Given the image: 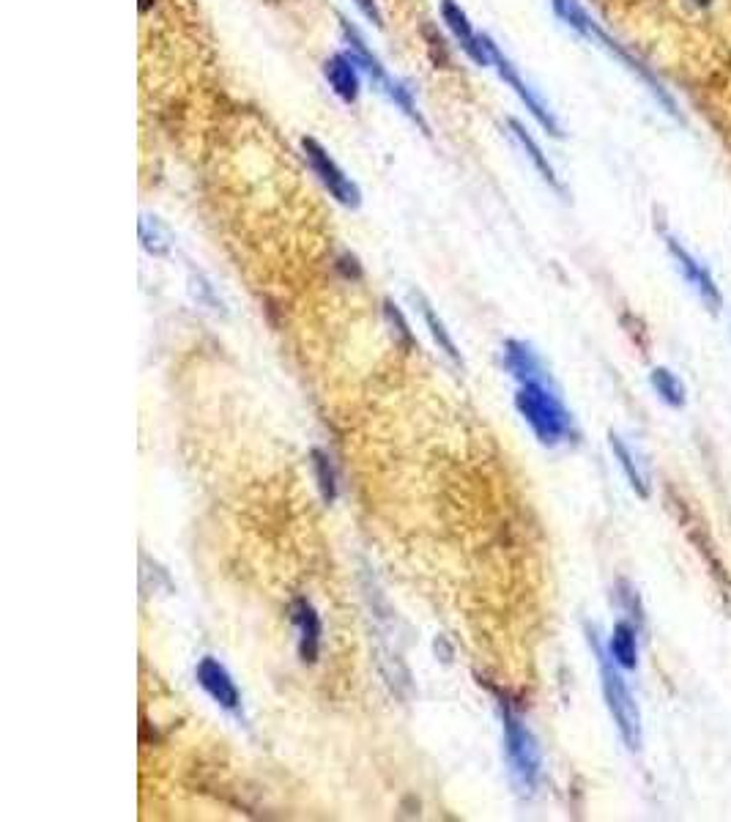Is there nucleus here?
Here are the masks:
<instances>
[{"mask_svg": "<svg viewBox=\"0 0 731 822\" xmlns=\"http://www.w3.org/2000/svg\"><path fill=\"white\" fill-rule=\"evenodd\" d=\"M414 302H417L419 310H422V318H425V324H428L430 335H433V340L439 343L441 351L447 354V359H450V362H455L458 368H463V357H460V351H458V346H455V340H452V335L447 332V327H444V321H441V318L433 313V307H430L428 302H425V299H422L419 294H414Z\"/></svg>", "mask_w": 731, "mask_h": 822, "instance_id": "13", "label": "nucleus"}, {"mask_svg": "<svg viewBox=\"0 0 731 822\" xmlns=\"http://www.w3.org/2000/svg\"><path fill=\"white\" fill-rule=\"evenodd\" d=\"M611 655H614V661H617L619 666L636 669V631H633L627 622H617V628H614V636H611Z\"/></svg>", "mask_w": 731, "mask_h": 822, "instance_id": "14", "label": "nucleus"}, {"mask_svg": "<svg viewBox=\"0 0 731 822\" xmlns=\"http://www.w3.org/2000/svg\"><path fill=\"white\" fill-rule=\"evenodd\" d=\"M504 365L510 370L515 379L521 381H543L545 370L540 365V359L532 348L521 343V340H507L504 343Z\"/></svg>", "mask_w": 731, "mask_h": 822, "instance_id": "11", "label": "nucleus"}, {"mask_svg": "<svg viewBox=\"0 0 731 822\" xmlns=\"http://www.w3.org/2000/svg\"><path fill=\"white\" fill-rule=\"evenodd\" d=\"M354 3H356V9L362 11L367 20L376 22V25H384V22H381V14H378L376 0H354Z\"/></svg>", "mask_w": 731, "mask_h": 822, "instance_id": "22", "label": "nucleus"}, {"mask_svg": "<svg viewBox=\"0 0 731 822\" xmlns=\"http://www.w3.org/2000/svg\"><path fill=\"white\" fill-rule=\"evenodd\" d=\"M324 74L332 91H335L343 102H356L359 96V74H356V64L351 61V55H332L324 66Z\"/></svg>", "mask_w": 731, "mask_h": 822, "instance_id": "10", "label": "nucleus"}, {"mask_svg": "<svg viewBox=\"0 0 731 822\" xmlns=\"http://www.w3.org/2000/svg\"><path fill=\"white\" fill-rule=\"evenodd\" d=\"M652 384H655V390H658L660 398L669 401L671 406H682V403H685V387H682V381H679L671 370H655V373H652Z\"/></svg>", "mask_w": 731, "mask_h": 822, "instance_id": "18", "label": "nucleus"}, {"mask_svg": "<svg viewBox=\"0 0 731 822\" xmlns=\"http://www.w3.org/2000/svg\"><path fill=\"white\" fill-rule=\"evenodd\" d=\"M302 148H304V157H307V162H310V168H313V173L321 179V184H324L326 190L332 192V198H335L337 203L348 206V209H356V206L362 203L359 187H356L354 181L345 176L335 159L326 154V148L321 146L315 137H304Z\"/></svg>", "mask_w": 731, "mask_h": 822, "instance_id": "5", "label": "nucleus"}, {"mask_svg": "<svg viewBox=\"0 0 731 822\" xmlns=\"http://www.w3.org/2000/svg\"><path fill=\"white\" fill-rule=\"evenodd\" d=\"M504 721V749H507V759H510V768L515 773V779L521 781L526 790H532L537 779H540V749H537V740L529 732V727L523 724L521 718L515 716L512 710L504 707L502 710Z\"/></svg>", "mask_w": 731, "mask_h": 822, "instance_id": "4", "label": "nucleus"}, {"mask_svg": "<svg viewBox=\"0 0 731 822\" xmlns=\"http://www.w3.org/2000/svg\"><path fill=\"white\" fill-rule=\"evenodd\" d=\"M611 447H614V453H617L619 464H622V469H625V475H627V480H630V485H633V488H636L641 496H649V488H647V483H644L641 472L636 469V461H633V455H630V450H627L625 444L619 442L617 433H611Z\"/></svg>", "mask_w": 731, "mask_h": 822, "instance_id": "19", "label": "nucleus"}, {"mask_svg": "<svg viewBox=\"0 0 731 822\" xmlns=\"http://www.w3.org/2000/svg\"><path fill=\"white\" fill-rule=\"evenodd\" d=\"M293 625L299 631V655L304 664H315L318 661V650H321V617L313 609V603L304 598L293 603Z\"/></svg>", "mask_w": 731, "mask_h": 822, "instance_id": "9", "label": "nucleus"}, {"mask_svg": "<svg viewBox=\"0 0 731 822\" xmlns=\"http://www.w3.org/2000/svg\"><path fill=\"white\" fill-rule=\"evenodd\" d=\"M387 307V318L389 321H392V327L397 329V332H400V338H403V343H408V346H414V338H411V329H408V324H406V318H403V313H400V310H395V305H384Z\"/></svg>", "mask_w": 731, "mask_h": 822, "instance_id": "20", "label": "nucleus"}, {"mask_svg": "<svg viewBox=\"0 0 731 822\" xmlns=\"http://www.w3.org/2000/svg\"><path fill=\"white\" fill-rule=\"evenodd\" d=\"M589 642L597 655V666H600V680H603V694H606L608 710L617 721V729L622 740L627 743V749L636 751L641 746V718H638V707L633 702V694L627 691L625 680L619 677L617 666L611 664V658L603 653V647L595 639V633L589 631Z\"/></svg>", "mask_w": 731, "mask_h": 822, "instance_id": "3", "label": "nucleus"}, {"mask_svg": "<svg viewBox=\"0 0 731 822\" xmlns=\"http://www.w3.org/2000/svg\"><path fill=\"white\" fill-rule=\"evenodd\" d=\"M441 17L447 22V28L455 33L460 50L469 55L474 64L491 66L488 47H485V36H482V33H474L469 17H466V11L460 9L455 0H441Z\"/></svg>", "mask_w": 731, "mask_h": 822, "instance_id": "7", "label": "nucleus"}, {"mask_svg": "<svg viewBox=\"0 0 731 822\" xmlns=\"http://www.w3.org/2000/svg\"><path fill=\"white\" fill-rule=\"evenodd\" d=\"M671 253H674V258L679 261V266H682V272H685V277H688L690 283L699 288V294L707 299L712 305V310H718L721 307V294H718V288H715V283H712V277L704 269H701L693 258H690L682 247H679L677 242H671Z\"/></svg>", "mask_w": 731, "mask_h": 822, "instance_id": "12", "label": "nucleus"}, {"mask_svg": "<svg viewBox=\"0 0 731 822\" xmlns=\"http://www.w3.org/2000/svg\"><path fill=\"white\" fill-rule=\"evenodd\" d=\"M313 466H315V480H318V488L324 494L326 502H335L337 496V477H335V466L329 461V455L324 450H313Z\"/></svg>", "mask_w": 731, "mask_h": 822, "instance_id": "17", "label": "nucleus"}, {"mask_svg": "<svg viewBox=\"0 0 731 822\" xmlns=\"http://www.w3.org/2000/svg\"><path fill=\"white\" fill-rule=\"evenodd\" d=\"M699 3H707V0H699Z\"/></svg>", "mask_w": 731, "mask_h": 822, "instance_id": "23", "label": "nucleus"}, {"mask_svg": "<svg viewBox=\"0 0 731 822\" xmlns=\"http://www.w3.org/2000/svg\"><path fill=\"white\" fill-rule=\"evenodd\" d=\"M195 675H198L200 688H203V691H206V694H209L217 705L230 710V713H236V710H239L241 707L239 688H236L230 672L220 664V661H217V658H203V661L198 664V672H195Z\"/></svg>", "mask_w": 731, "mask_h": 822, "instance_id": "8", "label": "nucleus"}, {"mask_svg": "<svg viewBox=\"0 0 731 822\" xmlns=\"http://www.w3.org/2000/svg\"><path fill=\"white\" fill-rule=\"evenodd\" d=\"M510 129H512V135L518 137V143L523 146V151H526V154H529V159L534 162V168L543 173V179L548 181V184L559 187V181H556V176H554V168L548 165V159L543 157V151H540V146H537L532 137H529V132H526V129L518 124V121H510Z\"/></svg>", "mask_w": 731, "mask_h": 822, "instance_id": "16", "label": "nucleus"}, {"mask_svg": "<svg viewBox=\"0 0 731 822\" xmlns=\"http://www.w3.org/2000/svg\"><path fill=\"white\" fill-rule=\"evenodd\" d=\"M340 22H343L340 28H343L345 42H348V47H351V53H348L351 55V61H354V64L359 66V69L370 77V80H373V85H376L381 94L387 96L389 102H395V105L400 107V110H403V113L414 121V124H419L422 132H428V124H425V118H422V113L417 110V102H414L411 91H408L406 85L400 83V80H395V77L384 69V64L378 61L376 55L367 50V42L359 36V31H356L351 22L348 20H340Z\"/></svg>", "mask_w": 731, "mask_h": 822, "instance_id": "2", "label": "nucleus"}, {"mask_svg": "<svg viewBox=\"0 0 731 822\" xmlns=\"http://www.w3.org/2000/svg\"><path fill=\"white\" fill-rule=\"evenodd\" d=\"M485 47H488V58H491V66H493V69H496V72H499V77H502L504 83L510 85L512 91H515V94L521 96L523 105H526V107H529V110H532V116L537 118V121H540V124H543V127L548 129V132H554V135H559V127H556V121H554V118H551V113H548V110H545L543 102H540V99H537V96L532 94V88H529V85L523 83L521 74H518V69H515V66L510 64V58H507V55H504L502 50H499V47L493 44V39H488V36H485Z\"/></svg>", "mask_w": 731, "mask_h": 822, "instance_id": "6", "label": "nucleus"}, {"mask_svg": "<svg viewBox=\"0 0 731 822\" xmlns=\"http://www.w3.org/2000/svg\"><path fill=\"white\" fill-rule=\"evenodd\" d=\"M140 242L146 247V253L151 255H168L173 236L170 231L154 217H140Z\"/></svg>", "mask_w": 731, "mask_h": 822, "instance_id": "15", "label": "nucleus"}, {"mask_svg": "<svg viewBox=\"0 0 731 822\" xmlns=\"http://www.w3.org/2000/svg\"><path fill=\"white\" fill-rule=\"evenodd\" d=\"M515 406H518V411L526 417V422L532 425V431L537 433V439L543 444L564 442L573 431L570 414H567V409L554 392L545 387V379L523 381L521 390L515 395Z\"/></svg>", "mask_w": 731, "mask_h": 822, "instance_id": "1", "label": "nucleus"}, {"mask_svg": "<svg viewBox=\"0 0 731 822\" xmlns=\"http://www.w3.org/2000/svg\"><path fill=\"white\" fill-rule=\"evenodd\" d=\"M192 283H195V285H192V291H195V296H198L203 305H209L211 310H220L222 302L217 299V296H214V288H211L206 280H192Z\"/></svg>", "mask_w": 731, "mask_h": 822, "instance_id": "21", "label": "nucleus"}]
</instances>
